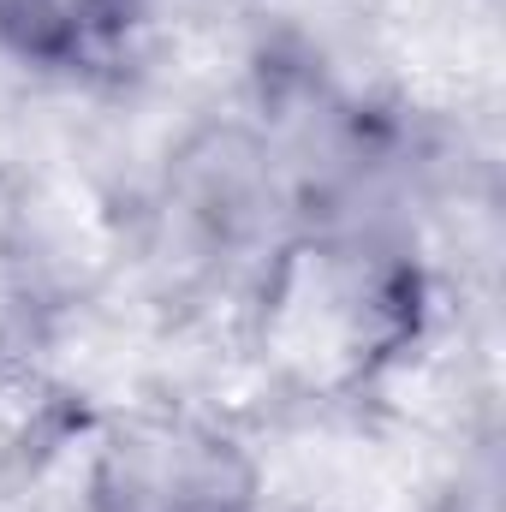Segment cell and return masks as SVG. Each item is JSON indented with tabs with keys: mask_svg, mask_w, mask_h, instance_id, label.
Returning a JSON list of instances; mask_svg holds the SVG:
<instances>
[{
	"mask_svg": "<svg viewBox=\"0 0 506 512\" xmlns=\"http://www.w3.org/2000/svg\"><path fill=\"white\" fill-rule=\"evenodd\" d=\"M149 30V0H0V54L48 78H108Z\"/></svg>",
	"mask_w": 506,
	"mask_h": 512,
	"instance_id": "obj_1",
	"label": "cell"
}]
</instances>
